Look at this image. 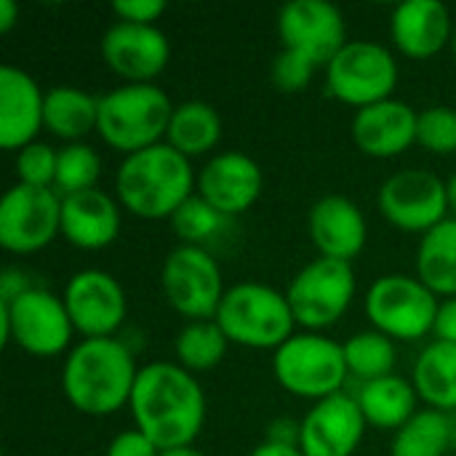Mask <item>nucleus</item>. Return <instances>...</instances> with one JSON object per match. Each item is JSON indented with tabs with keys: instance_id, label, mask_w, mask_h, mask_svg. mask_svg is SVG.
<instances>
[{
	"instance_id": "obj_1",
	"label": "nucleus",
	"mask_w": 456,
	"mask_h": 456,
	"mask_svg": "<svg viewBox=\"0 0 456 456\" xmlns=\"http://www.w3.org/2000/svg\"><path fill=\"white\" fill-rule=\"evenodd\" d=\"M128 411L134 428L160 452L195 446L206 425V393L179 363L152 361L139 369Z\"/></svg>"
},
{
	"instance_id": "obj_2",
	"label": "nucleus",
	"mask_w": 456,
	"mask_h": 456,
	"mask_svg": "<svg viewBox=\"0 0 456 456\" xmlns=\"http://www.w3.org/2000/svg\"><path fill=\"white\" fill-rule=\"evenodd\" d=\"M134 350L118 337L80 339L61 363V393L86 417H110L131 403L139 377Z\"/></svg>"
},
{
	"instance_id": "obj_3",
	"label": "nucleus",
	"mask_w": 456,
	"mask_h": 456,
	"mask_svg": "<svg viewBox=\"0 0 456 456\" xmlns=\"http://www.w3.org/2000/svg\"><path fill=\"white\" fill-rule=\"evenodd\" d=\"M198 174L192 160L160 142L150 150L123 158L115 174V198L136 219L163 222L195 195Z\"/></svg>"
},
{
	"instance_id": "obj_4",
	"label": "nucleus",
	"mask_w": 456,
	"mask_h": 456,
	"mask_svg": "<svg viewBox=\"0 0 456 456\" xmlns=\"http://www.w3.org/2000/svg\"><path fill=\"white\" fill-rule=\"evenodd\" d=\"M171 96L155 83H123L99 96V139L123 158L166 142Z\"/></svg>"
},
{
	"instance_id": "obj_5",
	"label": "nucleus",
	"mask_w": 456,
	"mask_h": 456,
	"mask_svg": "<svg viewBox=\"0 0 456 456\" xmlns=\"http://www.w3.org/2000/svg\"><path fill=\"white\" fill-rule=\"evenodd\" d=\"M219 329L230 345L246 350H278L297 334V321L286 291H278L267 283L243 281L224 291V299L216 310Z\"/></svg>"
},
{
	"instance_id": "obj_6",
	"label": "nucleus",
	"mask_w": 456,
	"mask_h": 456,
	"mask_svg": "<svg viewBox=\"0 0 456 456\" xmlns=\"http://www.w3.org/2000/svg\"><path fill=\"white\" fill-rule=\"evenodd\" d=\"M273 374L289 395L313 403L345 393L350 379L342 342L315 331H297L283 342L273 353Z\"/></svg>"
},
{
	"instance_id": "obj_7",
	"label": "nucleus",
	"mask_w": 456,
	"mask_h": 456,
	"mask_svg": "<svg viewBox=\"0 0 456 456\" xmlns=\"http://www.w3.org/2000/svg\"><path fill=\"white\" fill-rule=\"evenodd\" d=\"M3 342L16 345L32 358H56L69 353L75 326L64 299L43 286H29L11 299H0Z\"/></svg>"
},
{
	"instance_id": "obj_8",
	"label": "nucleus",
	"mask_w": 456,
	"mask_h": 456,
	"mask_svg": "<svg viewBox=\"0 0 456 456\" xmlns=\"http://www.w3.org/2000/svg\"><path fill=\"white\" fill-rule=\"evenodd\" d=\"M441 299L417 278L406 273H390L377 278L363 299L371 329L393 342H419L433 334Z\"/></svg>"
},
{
	"instance_id": "obj_9",
	"label": "nucleus",
	"mask_w": 456,
	"mask_h": 456,
	"mask_svg": "<svg viewBox=\"0 0 456 456\" xmlns=\"http://www.w3.org/2000/svg\"><path fill=\"white\" fill-rule=\"evenodd\" d=\"M355 291L358 283L350 262L315 256L289 281L286 299L302 331L323 334L347 315Z\"/></svg>"
},
{
	"instance_id": "obj_10",
	"label": "nucleus",
	"mask_w": 456,
	"mask_h": 456,
	"mask_svg": "<svg viewBox=\"0 0 456 456\" xmlns=\"http://www.w3.org/2000/svg\"><path fill=\"white\" fill-rule=\"evenodd\" d=\"M160 289L168 307L187 323L214 321L227 291L216 256L208 248L182 243L160 265Z\"/></svg>"
},
{
	"instance_id": "obj_11",
	"label": "nucleus",
	"mask_w": 456,
	"mask_h": 456,
	"mask_svg": "<svg viewBox=\"0 0 456 456\" xmlns=\"http://www.w3.org/2000/svg\"><path fill=\"white\" fill-rule=\"evenodd\" d=\"M323 72L329 94L355 110L393 99L398 86V61L393 51L374 40H347Z\"/></svg>"
},
{
	"instance_id": "obj_12",
	"label": "nucleus",
	"mask_w": 456,
	"mask_h": 456,
	"mask_svg": "<svg viewBox=\"0 0 456 456\" xmlns=\"http://www.w3.org/2000/svg\"><path fill=\"white\" fill-rule=\"evenodd\" d=\"M61 235V195L51 187L13 184L0 200V246L8 254H37Z\"/></svg>"
},
{
	"instance_id": "obj_13",
	"label": "nucleus",
	"mask_w": 456,
	"mask_h": 456,
	"mask_svg": "<svg viewBox=\"0 0 456 456\" xmlns=\"http://www.w3.org/2000/svg\"><path fill=\"white\" fill-rule=\"evenodd\" d=\"M377 208L395 230L425 235L449 219L446 182L422 168L395 171L382 182Z\"/></svg>"
},
{
	"instance_id": "obj_14",
	"label": "nucleus",
	"mask_w": 456,
	"mask_h": 456,
	"mask_svg": "<svg viewBox=\"0 0 456 456\" xmlns=\"http://www.w3.org/2000/svg\"><path fill=\"white\" fill-rule=\"evenodd\" d=\"M64 307L83 339L115 337L128 318V297L120 281L99 267L77 270L64 286Z\"/></svg>"
},
{
	"instance_id": "obj_15",
	"label": "nucleus",
	"mask_w": 456,
	"mask_h": 456,
	"mask_svg": "<svg viewBox=\"0 0 456 456\" xmlns=\"http://www.w3.org/2000/svg\"><path fill=\"white\" fill-rule=\"evenodd\" d=\"M283 48L310 56L326 67L347 43V24L342 11L329 0H291L275 19Z\"/></svg>"
},
{
	"instance_id": "obj_16",
	"label": "nucleus",
	"mask_w": 456,
	"mask_h": 456,
	"mask_svg": "<svg viewBox=\"0 0 456 456\" xmlns=\"http://www.w3.org/2000/svg\"><path fill=\"white\" fill-rule=\"evenodd\" d=\"M102 59L123 83H155L171 61V43L155 24L115 21L102 35Z\"/></svg>"
},
{
	"instance_id": "obj_17",
	"label": "nucleus",
	"mask_w": 456,
	"mask_h": 456,
	"mask_svg": "<svg viewBox=\"0 0 456 456\" xmlns=\"http://www.w3.org/2000/svg\"><path fill=\"white\" fill-rule=\"evenodd\" d=\"M265 176L259 163L238 150L216 152L198 171L195 192L227 219L246 214L262 195Z\"/></svg>"
},
{
	"instance_id": "obj_18",
	"label": "nucleus",
	"mask_w": 456,
	"mask_h": 456,
	"mask_svg": "<svg viewBox=\"0 0 456 456\" xmlns=\"http://www.w3.org/2000/svg\"><path fill=\"white\" fill-rule=\"evenodd\" d=\"M366 428L355 395L339 393L313 403L302 417L299 449L307 456H353L363 444Z\"/></svg>"
},
{
	"instance_id": "obj_19",
	"label": "nucleus",
	"mask_w": 456,
	"mask_h": 456,
	"mask_svg": "<svg viewBox=\"0 0 456 456\" xmlns=\"http://www.w3.org/2000/svg\"><path fill=\"white\" fill-rule=\"evenodd\" d=\"M307 232L318 256L350 262L358 259L369 240L363 211L345 195H323L307 214Z\"/></svg>"
},
{
	"instance_id": "obj_20",
	"label": "nucleus",
	"mask_w": 456,
	"mask_h": 456,
	"mask_svg": "<svg viewBox=\"0 0 456 456\" xmlns=\"http://www.w3.org/2000/svg\"><path fill=\"white\" fill-rule=\"evenodd\" d=\"M417 120L419 112L393 96L379 104L355 110L350 134L363 155L390 160L417 144Z\"/></svg>"
},
{
	"instance_id": "obj_21",
	"label": "nucleus",
	"mask_w": 456,
	"mask_h": 456,
	"mask_svg": "<svg viewBox=\"0 0 456 456\" xmlns=\"http://www.w3.org/2000/svg\"><path fill=\"white\" fill-rule=\"evenodd\" d=\"M45 94L32 75L13 64L0 67V147L19 152L43 131Z\"/></svg>"
},
{
	"instance_id": "obj_22",
	"label": "nucleus",
	"mask_w": 456,
	"mask_h": 456,
	"mask_svg": "<svg viewBox=\"0 0 456 456\" xmlns=\"http://www.w3.org/2000/svg\"><path fill=\"white\" fill-rule=\"evenodd\" d=\"M390 37L406 59H433L452 45L454 21L441 0H406L393 8Z\"/></svg>"
},
{
	"instance_id": "obj_23",
	"label": "nucleus",
	"mask_w": 456,
	"mask_h": 456,
	"mask_svg": "<svg viewBox=\"0 0 456 456\" xmlns=\"http://www.w3.org/2000/svg\"><path fill=\"white\" fill-rule=\"evenodd\" d=\"M123 206L104 190L61 198V238L80 251H102L120 235Z\"/></svg>"
},
{
	"instance_id": "obj_24",
	"label": "nucleus",
	"mask_w": 456,
	"mask_h": 456,
	"mask_svg": "<svg viewBox=\"0 0 456 456\" xmlns=\"http://www.w3.org/2000/svg\"><path fill=\"white\" fill-rule=\"evenodd\" d=\"M355 401L369 428L390 433H398L419 411L422 403L411 379H403L398 374L363 382L355 393Z\"/></svg>"
},
{
	"instance_id": "obj_25",
	"label": "nucleus",
	"mask_w": 456,
	"mask_h": 456,
	"mask_svg": "<svg viewBox=\"0 0 456 456\" xmlns=\"http://www.w3.org/2000/svg\"><path fill=\"white\" fill-rule=\"evenodd\" d=\"M99 126V96L77 86H53L45 91L43 128L64 144L86 142Z\"/></svg>"
},
{
	"instance_id": "obj_26",
	"label": "nucleus",
	"mask_w": 456,
	"mask_h": 456,
	"mask_svg": "<svg viewBox=\"0 0 456 456\" xmlns=\"http://www.w3.org/2000/svg\"><path fill=\"white\" fill-rule=\"evenodd\" d=\"M411 385L428 409L456 414V345H425L411 366Z\"/></svg>"
},
{
	"instance_id": "obj_27",
	"label": "nucleus",
	"mask_w": 456,
	"mask_h": 456,
	"mask_svg": "<svg viewBox=\"0 0 456 456\" xmlns=\"http://www.w3.org/2000/svg\"><path fill=\"white\" fill-rule=\"evenodd\" d=\"M222 142V118L214 104L203 99H187L174 107L166 144L182 152L187 160L208 155Z\"/></svg>"
},
{
	"instance_id": "obj_28",
	"label": "nucleus",
	"mask_w": 456,
	"mask_h": 456,
	"mask_svg": "<svg viewBox=\"0 0 456 456\" xmlns=\"http://www.w3.org/2000/svg\"><path fill=\"white\" fill-rule=\"evenodd\" d=\"M414 275L438 299L456 297V219H444L419 238Z\"/></svg>"
},
{
	"instance_id": "obj_29",
	"label": "nucleus",
	"mask_w": 456,
	"mask_h": 456,
	"mask_svg": "<svg viewBox=\"0 0 456 456\" xmlns=\"http://www.w3.org/2000/svg\"><path fill=\"white\" fill-rule=\"evenodd\" d=\"M456 446V414L419 409L395 436L390 456H446Z\"/></svg>"
},
{
	"instance_id": "obj_30",
	"label": "nucleus",
	"mask_w": 456,
	"mask_h": 456,
	"mask_svg": "<svg viewBox=\"0 0 456 456\" xmlns=\"http://www.w3.org/2000/svg\"><path fill=\"white\" fill-rule=\"evenodd\" d=\"M230 339L219 329L216 321H195L184 323L174 339V355L182 369L190 374H203L216 369L227 355Z\"/></svg>"
},
{
	"instance_id": "obj_31",
	"label": "nucleus",
	"mask_w": 456,
	"mask_h": 456,
	"mask_svg": "<svg viewBox=\"0 0 456 456\" xmlns=\"http://www.w3.org/2000/svg\"><path fill=\"white\" fill-rule=\"evenodd\" d=\"M342 347H345L350 379H358L363 385V382H374V379L395 374V361H398L395 342L379 334L377 329H366V331L347 337Z\"/></svg>"
},
{
	"instance_id": "obj_32",
	"label": "nucleus",
	"mask_w": 456,
	"mask_h": 456,
	"mask_svg": "<svg viewBox=\"0 0 456 456\" xmlns=\"http://www.w3.org/2000/svg\"><path fill=\"white\" fill-rule=\"evenodd\" d=\"M99 176H102V158L88 142H75V144L59 147L53 190L61 198L77 195L86 190H96Z\"/></svg>"
},
{
	"instance_id": "obj_33",
	"label": "nucleus",
	"mask_w": 456,
	"mask_h": 456,
	"mask_svg": "<svg viewBox=\"0 0 456 456\" xmlns=\"http://www.w3.org/2000/svg\"><path fill=\"white\" fill-rule=\"evenodd\" d=\"M224 224H227V216L219 214L211 203H206L198 192L171 216V227L176 238L182 240V246L206 248L208 240L219 238Z\"/></svg>"
},
{
	"instance_id": "obj_34",
	"label": "nucleus",
	"mask_w": 456,
	"mask_h": 456,
	"mask_svg": "<svg viewBox=\"0 0 456 456\" xmlns=\"http://www.w3.org/2000/svg\"><path fill=\"white\" fill-rule=\"evenodd\" d=\"M417 144L433 155H456V110L436 104L419 112Z\"/></svg>"
},
{
	"instance_id": "obj_35",
	"label": "nucleus",
	"mask_w": 456,
	"mask_h": 456,
	"mask_svg": "<svg viewBox=\"0 0 456 456\" xmlns=\"http://www.w3.org/2000/svg\"><path fill=\"white\" fill-rule=\"evenodd\" d=\"M56 163H59V150L51 147L48 142H32L16 152L13 168H16V182L27 187H51L56 179Z\"/></svg>"
},
{
	"instance_id": "obj_36",
	"label": "nucleus",
	"mask_w": 456,
	"mask_h": 456,
	"mask_svg": "<svg viewBox=\"0 0 456 456\" xmlns=\"http://www.w3.org/2000/svg\"><path fill=\"white\" fill-rule=\"evenodd\" d=\"M318 69H321V67H318L310 56L283 48V51L273 59L270 80H273V86H275L278 91H283V94H299V91H305V88L313 83V77H315Z\"/></svg>"
},
{
	"instance_id": "obj_37",
	"label": "nucleus",
	"mask_w": 456,
	"mask_h": 456,
	"mask_svg": "<svg viewBox=\"0 0 456 456\" xmlns=\"http://www.w3.org/2000/svg\"><path fill=\"white\" fill-rule=\"evenodd\" d=\"M166 3L163 0H118L112 3V13L118 16V21H128V24H155L163 13H166Z\"/></svg>"
},
{
	"instance_id": "obj_38",
	"label": "nucleus",
	"mask_w": 456,
	"mask_h": 456,
	"mask_svg": "<svg viewBox=\"0 0 456 456\" xmlns=\"http://www.w3.org/2000/svg\"><path fill=\"white\" fill-rule=\"evenodd\" d=\"M104 456H160V449L136 428L131 430H123L118 433L110 446H107V454Z\"/></svg>"
},
{
	"instance_id": "obj_39",
	"label": "nucleus",
	"mask_w": 456,
	"mask_h": 456,
	"mask_svg": "<svg viewBox=\"0 0 456 456\" xmlns=\"http://www.w3.org/2000/svg\"><path fill=\"white\" fill-rule=\"evenodd\" d=\"M433 337H436L438 342L456 345V297H452V299H441L438 313H436Z\"/></svg>"
},
{
	"instance_id": "obj_40",
	"label": "nucleus",
	"mask_w": 456,
	"mask_h": 456,
	"mask_svg": "<svg viewBox=\"0 0 456 456\" xmlns=\"http://www.w3.org/2000/svg\"><path fill=\"white\" fill-rule=\"evenodd\" d=\"M299 436H302V419H291V417H278L270 422L267 428V438L273 444H283V446H299Z\"/></svg>"
},
{
	"instance_id": "obj_41",
	"label": "nucleus",
	"mask_w": 456,
	"mask_h": 456,
	"mask_svg": "<svg viewBox=\"0 0 456 456\" xmlns=\"http://www.w3.org/2000/svg\"><path fill=\"white\" fill-rule=\"evenodd\" d=\"M35 286L32 281H27V275L19 267H8L0 278V299H11L16 294H21L24 289Z\"/></svg>"
},
{
	"instance_id": "obj_42",
	"label": "nucleus",
	"mask_w": 456,
	"mask_h": 456,
	"mask_svg": "<svg viewBox=\"0 0 456 456\" xmlns=\"http://www.w3.org/2000/svg\"><path fill=\"white\" fill-rule=\"evenodd\" d=\"M251 456H307L299 446H283V444H273V441H262Z\"/></svg>"
},
{
	"instance_id": "obj_43",
	"label": "nucleus",
	"mask_w": 456,
	"mask_h": 456,
	"mask_svg": "<svg viewBox=\"0 0 456 456\" xmlns=\"http://www.w3.org/2000/svg\"><path fill=\"white\" fill-rule=\"evenodd\" d=\"M19 21V5L13 0H0V35H8Z\"/></svg>"
},
{
	"instance_id": "obj_44",
	"label": "nucleus",
	"mask_w": 456,
	"mask_h": 456,
	"mask_svg": "<svg viewBox=\"0 0 456 456\" xmlns=\"http://www.w3.org/2000/svg\"><path fill=\"white\" fill-rule=\"evenodd\" d=\"M446 200H449V216L456 219V174L446 179Z\"/></svg>"
},
{
	"instance_id": "obj_45",
	"label": "nucleus",
	"mask_w": 456,
	"mask_h": 456,
	"mask_svg": "<svg viewBox=\"0 0 456 456\" xmlns=\"http://www.w3.org/2000/svg\"><path fill=\"white\" fill-rule=\"evenodd\" d=\"M160 456H206L200 449L195 446H182V449H168V452H160Z\"/></svg>"
},
{
	"instance_id": "obj_46",
	"label": "nucleus",
	"mask_w": 456,
	"mask_h": 456,
	"mask_svg": "<svg viewBox=\"0 0 456 456\" xmlns=\"http://www.w3.org/2000/svg\"><path fill=\"white\" fill-rule=\"evenodd\" d=\"M449 48H452V53H454V59H456V29H454V37H452V45H449Z\"/></svg>"
}]
</instances>
